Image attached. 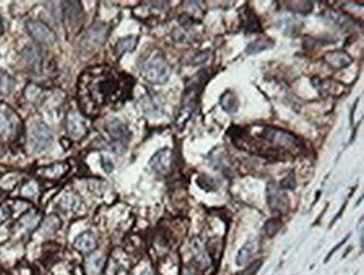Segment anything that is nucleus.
<instances>
[{"mask_svg":"<svg viewBox=\"0 0 364 275\" xmlns=\"http://www.w3.org/2000/svg\"><path fill=\"white\" fill-rule=\"evenodd\" d=\"M253 252H254V243L251 241L247 242L246 244L242 246V249L239 251L238 255H237L236 262L238 265L239 266L244 265V264H246L250 260V257L252 256Z\"/></svg>","mask_w":364,"mask_h":275,"instance_id":"aec40b11","label":"nucleus"},{"mask_svg":"<svg viewBox=\"0 0 364 275\" xmlns=\"http://www.w3.org/2000/svg\"><path fill=\"white\" fill-rule=\"evenodd\" d=\"M74 246L83 253L92 252L96 246V239L95 235L92 231H84L81 235H79L74 241Z\"/></svg>","mask_w":364,"mask_h":275,"instance_id":"f8f14e48","label":"nucleus"},{"mask_svg":"<svg viewBox=\"0 0 364 275\" xmlns=\"http://www.w3.org/2000/svg\"><path fill=\"white\" fill-rule=\"evenodd\" d=\"M324 59L329 66H332L336 69L345 68L352 63V58L346 53L341 51H334L329 52L324 56Z\"/></svg>","mask_w":364,"mask_h":275,"instance_id":"9b49d317","label":"nucleus"},{"mask_svg":"<svg viewBox=\"0 0 364 275\" xmlns=\"http://www.w3.org/2000/svg\"><path fill=\"white\" fill-rule=\"evenodd\" d=\"M281 24H282V27H284V28H281L282 30H284V33L287 35H290V33H292V31H294L295 29H296V26H295V23H294V20H292L291 18H285L284 20H282L281 21Z\"/></svg>","mask_w":364,"mask_h":275,"instance_id":"cd10ccee","label":"nucleus"},{"mask_svg":"<svg viewBox=\"0 0 364 275\" xmlns=\"http://www.w3.org/2000/svg\"><path fill=\"white\" fill-rule=\"evenodd\" d=\"M244 27H246L247 33H259V31H261L259 19L250 10H247L244 13Z\"/></svg>","mask_w":364,"mask_h":275,"instance_id":"a211bd4d","label":"nucleus"},{"mask_svg":"<svg viewBox=\"0 0 364 275\" xmlns=\"http://www.w3.org/2000/svg\"><path fill=\"white\" fill-rule=\"evenodd\" d=\"M108 35H109L108 27L103 24H96L92 26L91 28L86 31L84 38L85 42L90 45L100 46L106 42Z\"/></svg>","mask_w":364,"mask_h":275,"instance_id":"1a4fd4ad","label":"nucleus"},{"mask_svg":"<svg viewBox=\"0 0 364 275\" xmlns=\"http://www.w3.org/2000/svg\"><path fill=\"white\" fill-rule=\"evenodd\" d=\"M3 20H2V17H0V35L3 34Z\"/></svg>","mask_w":364,"mask_h":275,"instance_id":"473e14b6","label":"nucleus"},{"mask_svg":"<svg viewBox=\"0 0 364 275\" xmlns=\"http://www.w3.org/2000/svg\"><path fill=\"white\" fill-rule=\"evenodd\" d=\"M59 222H61V220H59L56 216H50L45 220L44 224H43L42 227L43 233L52 234L54 231H56V229L61 226V223Z\"/></svg>","mask_w":364,"mask_h":275,"instance_id":"393cba45","label":"nucleus"},{"mask_svg":"<svg viewBox=\"0 0 364 275\" xmlns=\"http://www.w3.org/2000/svg\"><path fill=\"white\" fill-rule=\"evenodd\" d=\"M260 266H261V261H256L254 263H252L248 268H246V271L242 273V275H254L258 272Z\"/></svg>","mask_w":364,"mask_h":275,"instance_id":"c756f323","label":"nucleus"},{"mask_svg":"<svg viewBox=\"0 0 364 275\" xmlns=\"http://www.w3.org/2000/svg\"><path fill=\"white\" fill-rule=\"evenodd\" d=\"M288 9L291 10L292 13L296 14H302V15H307L312 12V3H304V2H296V3H287Z\"/></svg>","mask_w":364,"mask_h":275,"instance_id":"b1692460","label":"nucleus"},{"mask_svg":"<svg viewBox=\"0 0 364 275\" xmlns=\"http://www.w3.org/2000/svg\"><path fill=\"white\" fill-rule=\"evenodd\" d=\"M280 222L278 219H270L268 220L267 223L264 224V229H266V233H267L268 236L273 237L275 236L277 233H278V230L280 229Z\"/></svg>","mask_w":364,"mask_h":275,"instance_id":"a878e982","label":"nucleus"},{"mask_svg":"<svg viewBox=\"0 0 364 275\" xmlns=\"http://www.w3.org/2000/svg\"><path fill=\"white\" fill-rule=\"evenodd\" d=\"M103 264H105V257L100 254H95L89 257V260L86 261V269H88L89 275H97L103 267Z\"/></svg>","mask_w":364,"mask_h":275,"instance_id":"6ab92c4d","label":"nucleus"},{"mask_svg":"<svg viewBox=\"0 0 364 275\" xmlns=\"http://www.w3.org/2000/svg\"><path fill=\"white\" fill-rule=\"evenodd\" d=\"M10 216V209L6 206L0 207V224L4 223Z\"/></svg>","mask_w":364,"mask_h":275,"instance_id":"7c9ffc66","label":"nucleus"},{"mask_svg":"<svg viewBox=\"0 0 364 275\" xmlns=\"http://www.w3.org/2000/svg\"><path fill=\"white\" fill-rule=\"evenodd\" d=\"M137 45V38L135 36H128L123 37V38L119 40L116 45V54L117 55H122V54L127 52H131Z\"/></svg>","mask_w":364,"mask_h":275,"instance_id":"f3484780","label":"nucleus"},{"mask_svg":"<svg viewBox=\"0 0 364 275\" xmlns=\"http://www.w3.org/2000/svg\"><path fill=\"white\" fill-rule=\"evenodd\" d=\"M15 123L7 113L0 112V133L10 134L15 131Z\"/></svg>","mask_w":364,"mask_h":275,"instance_id":"412c9836","label":"nucleus"},{"mask_svg":"<svg viewBox=\"0 0 364 275\" xmlns=\"http://www.w3.org/2000/svg\"><path fill=\"white\" fill-rule=\"evenodd\" d=\"M322 17L330 21V23L342 27V28H351V27L354 26V20H353L349 15L341 13L339 10H325V12L322 13Z\"/></svg>","mask_w":364,"mask_h":275,"instance_id":"9d476101","label":"nucleus"},{"mask_svg":"<svg viewBox=\"0 0 364 275\" xmlns=\"http://www.w3.org/2000/svg\"><path fill=\"white\" fill-rule=\"evenodd\" d=\"M170 64L161 55H156L144 65L143 74L148 82L153 84H165L171 76Z\"/></svg>","mask_w":364,"mask_h":275,"instance_id":"f03ea898","label":"nucleus"},{"mask_svg":"<svg viewBox=\"0 0 364 275\" xmlns=\"http://www.w3.org/2000/svg\"><path fill=\"white\" fill-rule=\"evenodd\" d=\"M259 137L276 148H284L289 150L292 148H300V142H298L296 136L288 131L281 130V129L266 126L263 127Z\"/></svg>","mask_w":364,"mask_h":275,"instance_id":"7ed1b4c3","label":"nucleus"},{"mask_svg":"<svg viewBox=\"0 0 364 275\" xmlns=\"http://www.w3.org/2000/svg\"><path fill=\"white\" fill-rule=\"evenodd\" d=\"M295 179L292 176H288L287 178H285L284 180L280 182V188L282 189H294L295 188Z\"/></svg>","mask_w":364,"mask_h":275,"instance_id":"c85d7f7f","label":"nucleus"},{"mask_svg":"<svg viewBox=\"0 0 364 275\" xmlns=\"http://www.w3.org/2000/svg\"><path fill=\"white\" fill-rule=\"evenodd\" d=\"M349 237H350V235H347V236L345 237V239H344L343 241H342L341 243H339V244H338V245H336V246L334 247V250H333V251H330V252L328 253V255H327V257H326V262H327V261L329 260V258H330V256H332V255L334 254V253H335L336 251H338V250L340 249V247H341L342 245H343V244H344V243H346V241H347V239H349Z\"/></svg>","mask_w":364,"mask_h":275,"instance_id":"2f4dec72","label":"nucleus"},{"mask_svg":"<svg viewBox=\"0 0 364 275\" xmlns=\"http://www.w3.org/2000/svg\"><path fill=\"white\" fill-rule=\"evenodd\" d=\"M220 104L226 113L229 114H233V113H237L239 110V100L237 95L233 93L232 91L227 90L223 94H222L220 99Z\"/></svg>","mask_w":364,"mask_h":275,"instance_id":"4468645a","label":"nucleus"},{"mask_svg":"<svg viewBox=\"0 0 364 275\" xmlns=\"http://www.w3.org/2000/svg\"><path fill=\"white\" fill-rule=\"evenodd\" d=\"M26 28L32 38L44 44H53L56 41V35L46 24L40 20H29L26 23Z\"/></svg>","mask_w":364,"mask_h":275,"instance_id":"423d86ee","label":"nucleus"},{"mask_svg":"<svg viewBox=\"0 0 364 275\" xmlns=\"http://www.w3.org/2000/svg\"><path fill=\"white\" fill-rule=\"evenodd\" d=\"M130 77H122L103 67L90 68L79 82V100L85 112L115 103L129 93Z\"/></svg>","mask_w":364,"mask_h":275,"instance_id":"f257e3e1","label":"nucleus"},{"mask_svg":"<svg viewBox=\"0 0 364 275\" xmlns=\"http://www.w3.org/2000/svg\"><path fill=\"white\" fill-rule=\"evenodd\" d=\"M52 142L53 133L46 125L39 122L31 127L28 137V144L32 152H42V151L50 148Z\"/></svg>","mask_w":364,"mask_h":275,"instance_id":"39448f33","label":"nucleus"},{"mask_svg":"<svg viewBox=\"0 0 364 275\" xmlns=\"http://www.w3.org/2000/svg\"><path fill=\"white\" fill-rule=\"evenodd\" d=\"M106 129L112 140L110 143L111 151L116 153L123 152L130 139V131L127 126L118 119H115V120L108 122Z\"/></svg>","mask_w":364,"mask_h":275,"instance_id":"20e7f679","label":"nucleus"},{"mask_svg":"<svg viewBox=\"0 0 364 275\" xmlns=\"http://www.w3.org/2000/svg\"><path fill=\"white\" fill-rule=\"evenodd\" d=\"M143 109L148 115L151 116H159L162 113V106L160 105L158 100L153 98V96H148V98L144 99Z\"/></svg>","mask_w":364,"mask_h":275,"instance_id":"dca6fc26","label":"nucleus"},{"mask_svg":"<svg viewBox=\"0 0 364 275\" xmlns=\"http://www.w3.org/2000/svg\"><path fill=\"white\" fill-rule=\"evenodd\" d=\"M24 57H25L27 63L30 64V65H35V64H37L41 61V57H42L41 48L37 46H29L24 52Z\"/></svg>","mask_w":364,"mask_h":275,"instance_id":"4be33fe9","label":"nucleus"},{"mask_svg":"<svg viewBox=\"0 0 364 275\" xmlns=\"http://www.w3.org/2000/svg\"><path fill=\"white\" fill-rule=\"evenodd\" d=\"M193 251L195 254V258L198 264L203 266H208L209 265V257L206 255V252L204 251V249L202 247V245L200 244V242H194L193 243Z\"/></svg>","mask_w":364,"mask_h":275,"instance_id":"5701e85b","label":"nucleus"},{"mask_svg":"<svg viewBox=\"0 0 364 275\" xmlns=\"http://www.w3.org/2000/svg\"><path fill=\"white\" fill-rule=\"evenodd\" d=\"M267 201L268 206L274 213L284 214L288 208V197L281 191L280 187H278L274 182L268 183L267 187Z\"/></svg>","mask_w":364,"mask_h":275,"instance_id":"0eeeda50","label":"nucleus"},{"mask_svg":"<svg viewBox=\"0 0 364 275\" xmlns=\"http://www.w3.org/2000/svg\"><path fill=\"white\" fill-rule=\"evenodd\" d=\"M173 164V151L168 148H164L151 157L149 161V166L151 169L155 170L158 174H166L170 171Z\"/></svg>","mask_w":364,"mask_h":275,"instance_id":"6e6552de","label":"nucleus"},{"mask_svg":"<svg viewBox=\"0 0 364 275\" xmlns=\"http://www.w3.org/2000/svg\"><path fill=\"white\" fill-rule=\"evenodd\" d=\"M77 204H78V199L74 196L70 195V193H68V195H65L62 198L61 205L65 208V210H69V209H73L75 206H77Z\"/></svg>","mask_w":364,"mask_h":275,"instance_id":"bb28decb","label":"nucleus"},{"mask_svg":"<svg viewBox=\"0 0 364 275\" xmlns=\"http://www.w3.org/2000/svg\"><path fill=\"white\" fill-rule=\"evenodd\" d=\"M68 130L74 137H80L85 132V126L77 112H70L68 115Z\"/></svg>","mask_w":364,"mask_h":275,"instance_id":"ddd939ff","label":"nucleus"},{"mask_svg":"<svg viewBox=\"0 0 364 275\" xmlns=\"http://www.w3.org/2000/svg\"><path fill=\"white\" fill-rule=\"evenodd\" d=\"M274 47L273 41L268 38H260L258 41L252 42L251 44H249L246 48V53L249 55H256L258 53H261L263 51L270 50V48Z\"/></svg>","mask_w":364,"mask_h":275,"instance_id":"2eb2a0df","label":"nucleus"}]
</instances>
